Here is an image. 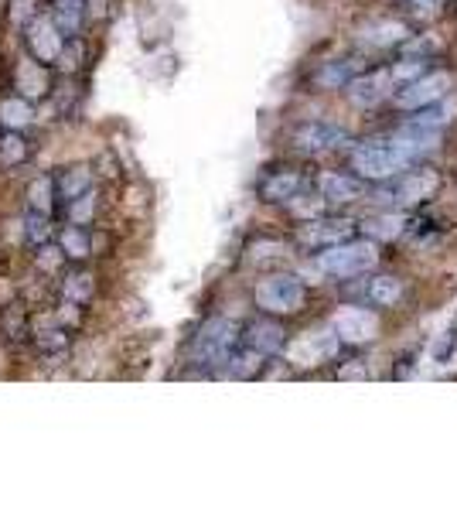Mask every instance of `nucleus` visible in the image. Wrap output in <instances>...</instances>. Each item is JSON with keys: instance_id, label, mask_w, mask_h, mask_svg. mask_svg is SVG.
Listing matches in <instances>:
<instances>
[{"instance_id": "29", "label": "nucleus", "mask_w": 457, "mask_h": 512, "mask_svg": "<svg viewBox=\"0 0 457 512\" xmlns=\"http://www.w3.org/2000/svg\"><path fill=\"white\" fill-rule=\"evenodd\" d=\"M28 308H21L18 301H11L7 308H0V335L7 342H24L31 335V325H28Z\"/></svg>"}, {"instance_id": "32", "label": "nucleus", "mask_w": 457, "mask_h": 512, "mask_svg": "<svg viewBox=\"0 0 457 512\" xmlns=\"http://www.w3.org/2000/svg\"><path fill=\"white\" fill-rule=\"evenodd\" d=\"M21 236H24V246H41V243H48V239L55 236V222L52 216H41V212H31L28 209V216H24V226H21Z\"/></svg>"}, {"instance_id": "30", "label": "nucleus", "mask_w": 457, "mask_h": 512, "mask_svg": "<svg viewBox=\"0 0 457 512\" xmlns=\"http://www.w3.org/2000/svg\"><path fill=\"white\" fill-rule=\"evenodd\" d=\"M423 72H430V55H403L386 69V76L393 86H406V82L420 79Z\"/></svg>"}, {"instance_id": "35", "label": "nucleus", "mask_w": 457, "mask_h": 512, "mask_svg": "<svg viewBox=\"0 0 457 512\" xmlns=\"http://www.w3.org/2000/svg\"><path fill=\"white\" fill-rule=\"evenodd\" d=\"M365 233H369L372 239H396V236H403V233H406V219L400 216V212L389 209L386 216L365 222Z\"/></svg>"}, {"instance_id": "10", "label": "nucleus", "mask_w": 457, "mask_h": 512, "mask_svg": "<svg viewBox=\"0 0 457 512\" xmlns=\"http://www.w3.org/2000/svg\"><path fill=\"white\" fill-rule=\"evenodd\" d=\"M24 38H28V52L31 59L45 62V65H55L58 52L65 45V35L55 28V21L48 14H35L28 24H24Z\"/></svg>"}, {"instance_id": "5", "label": "nucleus", "mask_w": 457, "mask_h": 512, "mask_svg": "<svg viewBox=\"0 0 457 512\" xmlns=\"http://www.w3.org/2000/svg\"><path fill=\"white\" fill-rule=\"evenodd\" d=\"M256 308L263 311V315H273V318H290L297 315V311L304 308L307 301V287L301 277L294 274H270L263 277L260 284H256Z\"/></svg>"}, {"instance_id": "41", "label": "nucleus", "mask_w": 457, "mask_h": 512, "mask_svg": "<svg viewBox=\"0 0 457 512\" xmlns=\"http://www.w3.org/2000/svg\"><path fill=\"white\" fill-rule=\"evenodd\" d=\"M11 301H18V287L11 277H0V308H7Z\"/></svg>"}, {"instance_id": "36", "label": "nucleus", "mask_w": 457, "mask_h": 512, "mask_svg": "<svg viewBox=\"0 0 457 512\" xmlns=\"http://www.w3.org/2000/svg\"><path fill=\"white\" fill-rule=\"evenodd\" d=\"M413 117L406 120V127H420V130H440L444 127L447 120V110H440V103H434V106H420V110H410Z\"/></svg>"}, {"instance_id": "25", "label": "nucleus", "mask_w": 457, "mask_h": 512, "mask_svg": "<svg viewBox=\"0 0 457 512\" xmlns=\"http://www.w3.org/2000/svg\"><path fill=\"white\" fill-rule=\"evenodd\" d=\"M35 117V103H28L24 96H0V127L4 130H24L31 127Z\"/></svg>"}, {"instance_id": "13", "label": "nucleus", "mask_w": 457, "mask_h": 512, "mask_svg": "<svg viewBox=\"0 0 457 512\" xmlns=\"http://www.w3.org/2000/svg\"><path fill=\"white\" fill-rule=\"evenodd\" d=\"M239 342L249 345V349H256V352H263L270 359V355L287 349V328L280 325L273 315L270 318H256V321H249V325L243 328Z\"/></svg>"}, {"instance_id": "33", "label": "nucleus", "mask_w": 457, "mask_h": 512, "mask_svg": "<svg viewBox=\"0 0 457 512\" xmlns=\"http://www.w3.org/2000/svg\"><path fill=\"white\" fill-rule=\"evenodd\" d=\"M82 59H86V45H82V38H65L62 52H58V59L52 69H58L62 76H76V72L82 69Z\"/></svg>"}, {"instance_id": "20", "label": "nucleus", "mask_w": 457, "mask_h": 512, "mask_svg": "<svg viewBox=\"0 0 457 512\" xmlns=\"http://www.w3.org/2000/svg\"><path fill=\"white\" fill-rule=\"evenodd\" d=\"M96 185V175H93V168L89 164H72V168H65V171H58V178H55V195H58V202H72V198H79L82 192H89V188Z\"/></svg>"}, {"instance_id": "3", "label": "nucleus", "mask_w": 457, "mask_h": 512, "mask_svg": "<svg viewBox=\"0 0 457 512\" xmlns=\"http://www.w3.org/2000/svg\"><path fill=\"white\" fill-rule=\"evenodd\" d=\"M440 188V175L434 168H417V171H400V175L379 181V188L372 192V202L386 205V209H410L427 198H434Z\"/></svg>"}, {"instance_id": "21", "label": "nucleus", "mask_w": 457, "mask_h": 512, "mask_svg": "<svg viewBox=\"0 0 457 512\" xmlns=\"http://www.w3.org/2000/svg\"><path fill=\"white\" fill-rule=\"evenodd\" d=\"M31 345H35L38 355H45L48 362L55 359H65L72 349V332L62 325H48V328H38V332H31Z\"/></svg>"}, {"instance_id": "4", "label": "nucleus", "mask_w": 457, "mask_h": 512, "mask_svg": "<svg viewBox=\"0 0 457 512\" xmlns=\"http://www.w3.org/2000/svg\"><path fill=\"white\" fill-rule=\"evenodd\" d=\"M352 168L362 181H376L379 185V181L413 168V161L406 158L393 140H362V144L352 151Z\"/></svg>"}, {"instance_id": "1", "label": "nucleus", "mask_w": 457, "mask_h": 512, "mask_svg": "<svg viewBox=\"0 0 457 512\" xmlns=\"http://www.w3.org/2000/svg\"><path fill=\"white\" fill-rule=\"evenodd\" d=\"M379 263V250H376V239H342L335 246H324L314 256V267L318 274L331 277V280H352L362 277L369 270H376Z\"/></svg>"}, {"instance_id": "39", "label": "nucleus", "mask_w": 457, "mask_h": 512, "mask_svg": "<svg viewBox=\"0 0 457 512\" xmlns=\"http://www.w3.org/2000/svg\"><path fill=\"white\" fill-rule=\"evenodd\" d=\"M38 14V0H11V11H7V18H11L14 28H24L31 18Z\"/></svg>"}, {"instance_id": "14", "label": "nucleus", "mask_w": 457, "mask_h": 512, "mask_svg": "<svg viewBox=\"0 0 457 512\" xmlns=\"http://www.w3.org/2000/svg\"><path fill=\"white\" fill-rule=\"evenodd\" d=\"M304 188V175L297 168H273L260 181V198L270 205H290V198H297Z\"/></svg>"}, {"instance_id": "38", "label": "nucleus", "mask_w": 457, "mask_h": 512, "mask_svg": "<svg viewBox=\"0 0 457 512\" xmlns=\"http://www.w3.org/2000/svg\"><path fill=\"white\" fill-rule=\"evenodd\" d=\"M55 311V321L62 328H69V332H76V328H82V304H72V301H62Z\"/></svg>"}, {"instance_id": "12", "label": "nucleus", "mask_w": 457, "mask_h": 512, "mask_svg": "<svg viewBox=\"0 0 457 512\" xmlns=\"http://www.w3.org/2000/svg\"><path fill=\"white\" fill-rule=\"evenodd\" d=\"M355 297L365 308H393L403 297V280L396 274H362V280L355 284Z\"/></svg>"}, {"instance_id": "37", "label": "nucleus", "mask_w": 457, "mask_h": 512, "mask_svg": "<svg viewBox=\"0 0 457 512\" xmlns=\"http://www.w3.org/2000/svg\"><path fill=\"white\" fill-rule=\"evenodd\" d=\"M280 256H287V243H280V239H256V243H249V263H267V260H280Z\"/></svg>"}, {"instance_id": "16", "label": "nucleus", "mask_w": 457, "mask_h": 512, "mask_svg": "<svg viewBox=\"0 0 457 512\" xmlns=\"http://www.w3.org/2000/svg\"><path fill=\"white\" fill-rule=\"evenodd\" d=\"M410 38V28L403 21H393V18H376V21H365L362 31H359V41L365 48H396Z\"/></svg>"}, {"instance_id": "23", "label": "nucleus", "mask_w": 457, "mask_h": 512, "mask_svg": "<svg viewBox=\"0 0 457 512\" xmlns=\"http://www.w3.org/2000/svg\"><path fill=\"white\" fill-rule=\"evenodd\" d=\"M48 18L55 21V28L62 31L65 38H76L86 24V0H55L52 4V14Z\"/></svg>"}, {"instance_id": "6", "label": "nucleus", "mask_w": 457, "mask_h": 512, "mask_svg": "<svg viewBox=\"0 0 457 512\" xmlns=\"http://www.w3.org/2000/svg\"><path fill=\"white\" fill-rule=\"evenodd\" d=\"M451 86H454V79H451V72H423L420 79H413V82H406V86H396V93H389L393 96V106H400V110H420V106H434L440 103L447 93H451Z\"/></svg>"}, {"instance_id": "15", "label": "nucleus", "mask_w": 457, "mask_h": 512, "mask_svg": "<svg viewBox=\"0 0 457 512\" xmlns=\"http://www.w3.org/2000/svg\"><path fill=\"white\" fill-rule=\"evenodd\" d=\"M321 198L331 205H352L365 198V181L359 175H348V171H324L318 178Z\"/></svg>"}, {"instance_id": "42", "label": "nucleus", "mask_w": 457, "mask_h": 512, "mask_svg": "<svg viewBox=\"0 0 457 512\" xmlns=\"http://www.w3.org/2000/svg\"><path fill=\"white\" fill-rule=\"evenodd\" d=\"M55 96H58V113H69L72 99H76V89H72V82H65L62 89H55Z\"/></svg>"}, {"instance_id": "11", "label": "nucleus", "mask_w": 457, "mask_h": 512, "mask_svg": "<svg viewBox=\"0 0 457 512\" xmlns=\"http://www.w3.org/2000/svg\"><path fill=\"white\" fill-rule=\"evenodd\" d=\"M11 82L18 89V96H24L28 103H41V99L52 96L55 82H52V65L38 62V59H21L14 65Z\"/></svg>"}, {"instance_id": "40", "label": "nucleus", "mask_w": 457, "mask_h": 512, "mask_svg": "<svg viewBox=\"0 0 457 512\" xmlns=\"http://www.w3.org/2000/svg\"><path fill=\"white\" fill-rule=\"evenodd\" d=\"M447 7V0H410V11L420 14V18H434Z\"/></svg>"}, {"instance_id": "28", "label": "nucleus", "mask_w": 457, "mask_h": 512, "mask_svg": "<svg viewBox=\"0 0 457 512\" xmlns=\"http://www.w3.org/2000/svg\"><path fill=\"white\" fill-rule=\"evenodd\" d=\"M355 76H359L355 59H331V62H321V69L314 72V82H318L321 89H345Z\"/></svg>"}, {"instance_id": "24", "label": "nucleus", "mask_w": 457, "mask_h": 512, "mask_svg": "<svg viewBox=\"0 0 457 512\" xmlns=\"http://www.w3.org/2000/svg\"><path fill=\"white\" fill-rule=\"evenodd\" d=\"M31 158V140L21 130L0 127V171H14Z\"/></svg>"}, {"instance_id": "7", "label": "nucleus", "mask_w": 457, "mask_h": 512, "mask_svg": "<svg viewBox=\"0 0 457 512\" xmlns=\"http://www.w3.org/2000/svg\"><path fill=\"white\" fill-rule=\"evenodd\" d=\"M348 140H352V137H348V130L338 127V123L307 120V123H301V127L294 130L290 144H294V151L318 158V154H331V151H338V147H345Z\"/></svg>"}, {"instance_id": "17", "label": "nucleus", "mask_w": 457, "mask_h": 512, "mask_svg": "<svg viewBox=\"0 0 457 512\" xmlns=\"http://www.w3.org/2000/svg\"><path fill=\"white\" fill-rule=\"evenodd\" d=\"M396 147H400V151L406 154V158H410L413 164H417L420 158H427V154H434L437 151V144H440V130H420V127H403L396 130L393 137Z\"/></svg>"}, {"instance_id": "26", "label": "nucleus", "mask_w": 457, "mask_h": 512, "mask_svg": "<svg viewBox=\"0 0 457 512\" xmlns=\"http://www.w3.org/2000/svg\"><path fill=\"white\" fill-rule=\"evenodd\" d=\"M24 202H28L31 212H41V216H52L58 195H55V175H38L28 181V192H24Z\"/></svg>"}, {"instance_id": "9", "label": "nucleus", "mask_w": 457, "mask_h": 512, "mask_svg": "<svg viewBox=\"0 0 457 512\" xmlns=\"http://www.w3.org/2000/svg\"><path fill=\"white\" fill-rule=\"evenodd\" d=\"M352 236H355V222L348 216H314L297 233V239H301L307 250H324V246H335Z\"/></svg>"}, {"instance_id": "19", "label": "nucleus", "mask_w": 457, "mask_h": 512, "mask_svg": "<svg viewBox=\"0 0 457 512\" xmlns=\"http://www.w3.org/2000/svg\"><path fill=\"white\" fill-rule=\"evenodd\" d=\"M58 246H62L65 260L72 263H86L96 253V239L89 233V226H76V222L58 229Z\"/></svg>"}, {"instance_id": "34", "label": "nucleus", "mask_w": 457, "mask_h": 512, "mask_svg": "<svg viewBox=\"0 0 457 512\" xmlns=\"http://www.w3.org/2000/svg\"><path fill=\"white\" fill-rule=\"evenodd\" d=\"M31 260H35V270H38V274H45V277H55L58 270L65 267L62 246L52 243V239H48V243H41V246H35V256H31Z\"/></svg>"}, {"instance_id": "2", "label": "nucleus", "mask_w": 457, "mask_h": 512, "mask_svg": "<svg viewBox=\"0 0 457 512\" xmlns=\"http://www.w3.org/2000/svg\"><path fill=\"white\" fill-rule=\"evenodd\" d=\"M239 335H243V328H239L236 321L209 318L202 328H198V335L191 338V366H195L202 376L222 373V366H226L232 349L239 345Z\"/></svg>"}, {"instance_id": "22", "label": "nucleus", "mask_w": 457, "mask_h": 512, "mask_svg": "<svg viewBox=\"0 0 457 512\" xmlns=\"http://www.w3.org/2000/svg\"><path fill=\"white\" fill-rule=\"evenodd\" d=\"M263 366H267V355L239 342L226 359V366H222V373H226L229 379H253V376L263 373Z\"/></svg>"}, {"instance_id": "31", "label": "nucleus", "mask_w": 457, "mask_h": 512, "mask_svg": "<svg viewBox=\"0 0 457 512\" xmlns=\"http://www.w3.org/2000/svg\"><path fill=\"white\" fill-rule=\"evenodd\" d=\"M65 212H69V222H76V226H93L96 216H99L96 185L89 188V192H82L79 198H72V202H65Z\"/></svg>"}, {"instance_id": "27", "label": "nucleus", "mask_w": 457, "mask_h": 512, "mask_svg": "<svg viewBox=\"0 0 457 512\" xmlns=\"http://www.w3.org/2000/svg\"><path fill=\"white\" fill-rule=\"evenodd\" d=\"M58 291H62V301H72L86 308L96 297V277L89 274V270H69V274L62 277V284H58Z\"/></svg>"}, {"instance_id": "18", "label": "nucleus", "mask_w": 457, "mask_h": 512, "mask_svg": "<svg viewBox=\"0 0 457 512\" xmlns=\"http://www.w3.org/2000/svg\"><path fill=\"white\" fill-rule=\"evenodd\" d=\"M389 86H393V82H389L386 72H369V76H355L345 89L355 106H365V110H369V106L389 99Z\"/></svg>"}, {"instance_id": "8", "label": "nucleus", "mask_w": 457, "mask_h": 512, "mask_svg": "<svg viewBox=\"0 0 457 512\" xmlns=\"http://www.w3.org/2000/svg\"><path fill=\"white\" fill-rule=\"evenodd\" d=\"M331 335L338 342H348V345H362V342H372L379 335V318L372 308L365 304H348V308H338L331 315Z\"/></svg>"}]
</instances>
